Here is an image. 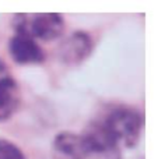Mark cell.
<instances>
[{
  "instance_id": "6da1fadb",
  "label": "cell",
  "mask_w": 158,
  "mask_h": 159,
  "mask_svg": "<svg viewBox=\"0 0 158 159\" xmlns=\"http://www.w3.org/2000/svg\"><path fill=\"white\" fill-rule=\"evenodd\" d=\"M98 120L111 137L115 148H133L139 144L143 130V116L132 106H115Z\"/></svg>"
},
{
  "instance_id": "7a4b0ae2",
  "label": "cell",
  "mask_w": 158,
  "mask_h": 159,
  "mask_svg": "<svg viewBox=\"0 0 158 159\" xmlns=\"http://www.w3.org/2000/svg\"><path fill=\"white\" fill-rule=\"evenodd\" d=\"M16 34L30 36L34 41H53L63 34L64 20L58 13L16 14L13 17Z\"/></svg>"
},
{
  "instance_id": "3957f363",
  "label": "cell",
  "mask_w": 158,
  "mask_h": 159,
  "mask_svg": "<svg viewBox=\"0 0 158 159\" xmlns=\"http://www.w3.org/2000/svg\"><path fill=\"white\" fill-rule=\"evenodd\" d=\"M21 93L17 81L11 77L6 64L0 60V121H6L17 112Z\"/></svg>"
},
{
  "instance_id": "277c9868",
  "label": "cell",
  "mask_w": 158,
  "mask_h": 159,
  "mask_svg": "<svg viewBox=\"0 0 158 159\" xmlns=\"http://www.w3.org/2000/svg\"><path fill=\"white\" fill-rule=\"evenodd\" d=\"M52 151L55 159H87L91 155L83 135L62 131L53 138Z\"/></svg>"
},
{
  "instance_id": "5b68a950",
  "label": "cell",
  "mask_w": 158,
  "mask_h": 159,
  "mask_svg": "<svg viewBox=\"0 0 158 159\" xmlns=\"http://www.w3.org/2000/svg\"><path fill=\"white\" fill-rule=\"evenodd\" d=\"M8 53L18 64H38L46 59L45 50L30 36L16 34L8 41Z\"/></svg>"
},
{
  "instance_id": "8992f818",
  "label": "cell",
  "mask_w": 158,
  "mask_h": 159,
  "mask_svg": "<svg viewBox=\"0 0 158 159\" xmlns=\"http://www.w3.org/2000/svg\"><path fill=\"white\" fill-rule=\"evenodd\" d=\"M94 46L91 36L84 31L73 32L60 46V59L67 64H78L90 56Z\"/></svg>"
},
{
  "instance_id": "52a82bcc",
  "label": "cell",
  "mask_w": 158,
  "mask_h": 159,
  "mask_svg": "<svg viewBox=\"0 0 158 159\" xmlns=\"http://www.w3.org/2000/svg\"><path fill=\"white\" fill-rule=\"evenodd\" d=\"M0 159H27L24 152L7 140H0Z\"/></svg>"
}]
</instances>
